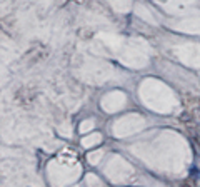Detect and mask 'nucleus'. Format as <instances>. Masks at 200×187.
I'll list each match as a JSON object with an SVG mask.
<instances>
[{
	"instance_id": "1",
	"label": "nucleus",
	"mask_w": 200,
	"mask_h": 187,
	"mask_svg": "<svg viewBox=\"0 0 200 187\" xmlns=\"http://www.w3.org/2000/svg\"><path fill=\"white\" fill-rule=\"evenodd\" d=\"M190 172H192V175H195V177H198V170H197V169H192V170H190Z\"/></svg>"
}]
</instances>
